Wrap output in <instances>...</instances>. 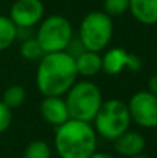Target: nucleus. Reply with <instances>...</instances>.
Masks as SVG:
<instances>
[{
  "label": "nucleus",
  "mask_w": 157,
  "mask_h": 158,
  "mask_svg": "<svg viewBox=\"0 0 157 158\" xmlns=\"http://www.w3.org/2000/svg\"><path fill=\"white\" fill-rule=\"evenodd\" d=\"M74 58L78 77L88 79L96 77L99 72H102V56H100V53L83 50Z\"/></svg>",
  "instance_id": "nucleus-12"
},
{
  "label": "nucleus",
  "mask_w": 157,
  "mask_h": 158,
  "mask_svg": "<svg viewBox=\"0 0 157 158\" xmlns=\"http://www.w3.org/2000/svg\"><path fill=\"white\" fill-rule=\"evenodd\" d=\"M128 11L143 25L150 27L157 24V0H129Z\"/></svg>",
  "instance_id": "nucleus-13"
},
{
  "label": "nucleus",
  "mask_w": 157,
  "mask_h": 158,
  "mask_svg": "<svg viewBox=\"0 0 157 158\" xmlns=\"http://www.w3.org/2000/svg\"><path fill=\"white\" fill-rule=\"evenodd\" d=\"M89 158H117V157H114L113 154H108V153H99V151H96Z\"/></svg>",
  "instance_id": "nucleus-21"
},
{
  "label": "nucleus",
  "mask_w": 157,
  "mask_h": 158,
  "mask_svg": "<svg viewBox=\"0 0 157 158\" xmlns=\"http://www.w3.org/2000/svg\"><path fill=\"white\" fill-rule=\"evenodd\" d=\"M142 68V60L122 47H113L102 56V71L107 75H118L124 69L138 72Z\"/></svg>",
  "instance_id": "nucleus-8"
},
{
  "label": "nucleus",
  "mask_w": 157,
  "mask_h": 158,
  "mask_svg": "<svg viewBox=\"0 0 157 158\" xmlns=\"http://www.w3.org/2000/svg\"><path fill=\"white\" fill-rule=\"evenodd\" d=\"M156 135H157V128H156Z\"/></svg>",
  "instance_id": "nucleus-23"
},
{
  "label": "nucleus",
  "mask_w": 157,
  "mask_h": 158,
  "mask_svg": "<svg viewBox=\"0 0 157 158\" xmlns=\"http://www.w3.org/2000/svg\"><path fill=\"white\" fill-rule=\"evenodd\" d=\"M36 40L46 53L66 52L74 38L72 25L63 15H50L39 22Z\"/></svg>",
  "instance_id": "nucleus-6"
},
{
  "label": "nucleus",
  "mask_w": 157,
  "mask_h": 158,
  "mask_svg": "<svg viewBox=\"0 0 157 158\" xmlns=\"http://www.w3.org/2000/svg\"><path fill=\"white\" fill-rule=\"evenodd\" d=\"M97 133L91 122L70 118L54 132V150L60 158H89L97 151Z\"/></svg>",
  "instance_id": "nucleus-2"
},
{
  "label": "nucleus",
  "mask_w": 157,
  "mask_h": 158,
  "mask_svg": "<svg viewBox=\"0 0 157 158\" xmlns=\"http://www.w3.org/2000/svg\"><path fill=\"white\" fill-rule=\"evenodd\" d=\"M70 118L92 122L95 115L103 104V94L100 87L89 79L77 81L64 94Z\"/></svg>",
  "instance_id": "nucleus-3"
},
{
  "label": "nucleus",
  "mask_w": 157,
  "mask_h": 158,
  "mask_svg": "<svg viewBox=\"0 0 157 158\" xmlns=\"http://www.w3.org/2000/svg\"><path fill=\"white\" fill-rule=\"evenodd\" d=\"M19 54L22 56V58L28 61H39L45 56V52L39 44V42L36 40V38H29L27 40H22L21 46H19Z\"/></svg>",
  "instance_id": "nucleus-17"
},
{
  "label": "nucleus",
  "mask_w": 157,
  "mask_h": 158,
  "mask_svg": "<svg viewBox=\"0 0 157 158\" xmlns=\"http://www.w3.org/2000/svg\"><path fill=\"white\" fill-rule=\"evenodd\" d=\"M129 158H150V157H149V156H146V154H143V153H141V154H136V156L129 157Z\"/></svg>",
  "instance_id": "nucleus-22"
},
{
  "label": "nucleus",
  "mask_w": 157,
  "mask_h": 158,
  "mask_svg": "<svg viewBox=\"0 0 157 158\" xmlns=\"http://www.w3.org/2000/svg\"><path fill=\"white\" fill-rule=\"evenodd\" d=\"M103 7L104 13L110 17L122 15L129 10V0H104Z\"/></svg>",
  "instance_id": "nucleus-18"
},
{
  "label": "nucleus",
  "mask_w": 157,
  "mask_h": 158,
  "mask_svg": "<svg viewBox=\"0 0 157 158\" xmlns=\"http://www.w3.org/2000/svg\"><path fill=\"white\" fill-rule=\"evenodd\" d=\"M113 21L104 11H91L79 25L78 39L83 49L100 53L108 46L113 38Z\"/></svg>",
  "instance_id": "nucleus-5"
},
{
  "label": "nucleus",
  "mask_w": 157,
  "mask_h": 158,
  "mask_svg": "<svg viewBox=\"0 0 157 158\" xmlns=\"http://www.w3.org/2000/svg\"><path fill=\"white\" fill-rule=\"evenodd\" d=\"M131 121L139 128H157V97L149 90H139L131 96L127 103Z\"/></svg>",
  "instance_id": "nucleus-7"
},
{
  "label": "nucleus",
  "mask_w": 157,
  "mask_h": 158,
  "mask_svg": "<svg viewBox=\"0 0 157 158\" xmlns=\"http://www.w3.org/2000/svg\"><path fill=\"white\" fill-rule=\"evenodd\" d=\"M114 146V150L118 156L129 158L136 154H141L145 151L146 147V140H145L143 135L141 132L131 131L128 129L122 135H120L114 142H111Z\"/></svg>",
  "instance_id": "nucleus-11"
},
{
  "label": "nucleus",
  "mask_w": 157,
  "mask_h": 158,
  "mask_svg": "<svg viewBox=\"0 0 157 158\" xmlns=\"http://www.w3.org/2000/svg\"><path fill=\"white\" fill-rule=\"evenodd\" d=\"M17 40V27L10 17L0 15V52L11 46Z\"/></svg>",
  "instance_id": "nucleus-14"
},
{
  "label": "nucleus",
  "mask_w": 157,
  "mask_h": 158,
  "mask_svg": "<svg viewBox=\"0 0 157 158\" xmlns=\"http://www.w3.org/2000/svg\"><path fill=\"white\" fill-rule=\"evenodd\" d=\"M22 158H52V148L45 140H32L24 148Z\"/></svg>",
  "instance_id": "nucleus-16"
},
{
  "label": "nucleus",
  "mask_w": 157,
  "mask_h": 158,
  "mask_svg": "<svg viewBox=\"0 0 157 158\" xmlns=\"http://www.w3.org/2000/svg\"><path fill=\"white\" fill-rule=\"evenodd\" d=\"M45 6L42 0H15L10 8V19L15 27L33 28L43 19Z\"/></svg>",
  "instance_id": "nucleus-9"
},
{
  "label": "nucleus",
  "mask_w": 157,
  "mask_h": 158,
  "mask_svg": "<svg viewBox=\"0 0 157 158\" xmlns=\"http://www.w3.org/2000/svg\"><path fill=\"white\" fill-rule=\"evenodd\" d=\"M147 90L157 97V74L152 75V77L149 78V82H147Z\"/></svg>",
  "instance_id": "nucleus-20"
},
{
  "label": "nucleus",
  "mask_w": 157,
  "mask_h": 158,
  "mask_svg": "<svg viewBox=\"0 0 157 158\" xmlns=\"http://www.w3.org/2000/svg\"><path fill=\"white\" fill-rule=\"evenodd\" d=\"M91 123L99 137L107 142H114L120 135L129 129L132 121L127 103L120 98H110L103 101Z\"/></svg>",
  "instance_id": "nucleus-4"
},
{
  "label": "nucleus",
  "mask_w": 157,
  "mask_h": 158,
  "mask_svg": "<svg viewBox=\"0 0 157 158\" xmlns=\"http://www.w3.org/2000/svg\"><path fill=\"white\" fill-rule=\"evenodd\" d=\"M13 122V110H10L0 100V135L4 133Z\"/></svg>",
  "instance_id": "nucleus-19"
},
{
  "label": "nucleus",
  "mask_w": 157,
  "mask_h": 158,
  "mask_svg": "<svg viewBox=\"0 0 157 158\" xmlns=\"http://www.w3.org/2000/svg\"><path fill=\"white\" fill-rule=\"evenodd\" d=\"M78 81L75 58L67 52L46 53L39 60L35 82L42 96H64Z\"/></svg>",
  "instance_id": "nucleus-1"
},
{
  "label": "nucleus",
  "mask_w": 157,
  "mask_h": 158,
  "mask_svg": "<svg viewBox=\"0 0 157 158\" xmlns=\"http://www.w3.org/2000/svg\"><path fill=\"white\" fill-rule=\"evenodd\" d=\"M39 111L42 119L54 128L63 125L66 121L70 119V112L64 96H45L40 101Z\"/></svg>",
  "instance_id": "nucleus-10"
},
{
  "label": "nucleus",
  "mask_w": 157,
  "mask_h": 158,
  "mask_svg": "<svg viewBox=\"0 0 157 158\" xmlns=\"http://www.w3.org/2000/svg\"><path fill=\"white\" fill-rule=\"evenodd\" d=\"M27 98V92L21 85H11L3 93L2 101L8 107L10 110H15L24 104Z\"/></svg>",
  "instance_id": "nucleus-15"
}]
</instances>
